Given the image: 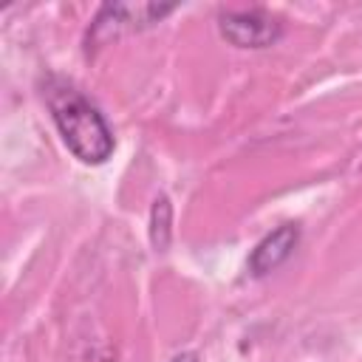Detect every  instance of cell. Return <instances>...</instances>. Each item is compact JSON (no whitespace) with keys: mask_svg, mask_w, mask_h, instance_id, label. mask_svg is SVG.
<instances>
[{"mask_svg":"<svg viewBox=\"0 0 362 362\" xmlns=\"http://www.w3.org/2000/svg\"><path fill=\"white\" fill-rule=\"evenodd\" d=\"M170 362H198V356H195L192 351H184V354H178V356H173Z\"/></svg>","mask_w":362,"mask_h":362,"instance_id":"obj_6","label":"cell"},{"mask_svg":"<svg viewBox=\"0 0 362 362\" xmlns=\"http://www.w3.org/2000/svg\"><path fill=\"white\" fill-rule=\"evenodd\" d=\"M150 238L156 249H167L170 243V201L164 195H158L153 201V212H150Z\"/></svg>","mask_w":362,"mask_h":362,"instance_id":"obj_5","label":"cell"},{"mask_svg":"<svg viewBox=\"0 0 362 362\" xmlns=\"http://www.w3.org/2000/svg\"><path fill=\"white\" fill-rule=\"evenodd\" d=\"M221 34L238 48H266L283 34V23L266 8H238L221 14Z\"/></svg>","mask_w":362,"mask_h":362,"instance_id":"obj_3","label":"cell"},{"mask_svg":"<svg viewBox=\"0 0 362 362\" xmlns=\"http://www.w3.org/2000/svg\"><path fill=\"white\" fill-rule=\"evenodd\" d=\"M42 93L68 150L85 164H102L113 153V133L102 113L62 79H48Z\"/></svg>","mask_w":362,"mask_h":362,"instance_id":"obj_1","label":"cell"},{"mask_svg":"<svg viewBox=\"0 0 362 362\" xmlns=\"http://www.w3.org/2000/svg\"><path fill=\"white\" fill-rule=\"evenodd\" d=\"M297 240H300L297 223H283V226H277L272 235H266V238L252 249V255H249V269H252V274H269V272H274V269L294 252Z\"/></svg>","mask_w":362,"mask_h":362,"instance_id":"obj_4","label":"cell"},{"mask_svg":"<svg viewBox=\"0 0 362 362\" xmlns=\"http://www.w3.org/2000/svg\"><path fill=\"white\" fill-rule=\"evenodd\" d=\"M175 6H158V3H107L93 17L90 40H93V45H102L110 37H119L124 31H136V28L158 23Z\"/></svg>","mask_w":362,"mask_h":362,"instance_id":"obj_2","label":"cell"}]
</instances>
